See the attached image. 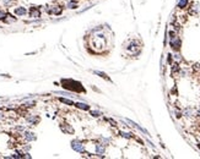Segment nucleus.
Masks as SVG:
<instances>
[{"label": "nucleus", "mask_w": 200, "mask_h": 159, "mask_svg": "<svg viewBox=\"0 0 200 159\" xmlns=\"http://www.w3.org/2000/svg\"><path fill=\"white\" fill-rule=\"evenodd\" d=\"M187 5H188V0H179V1H178V8L179 9L187 8Z\"/></svg>", "instance_id": "423d86ee"}, {"label": "nucleus", "mask_w": 200, "mask_h": 159, "mask_svg": "<svg viewBox=\"0 0 200 159\" xmlns=\"http://www.w3.org/2000/svg\"><path fill=\"white\" fill-rule=\"evenodd\" d=\"M96 152H97L98 155H103L105 154V152H106L105 146H103V144H97V146H96Z\"/></svg>", "instance_id": "7ed1b4c3"}, {"label": "nucleus", "mask_w": 200, "mask_h": 159, "mask_svg": "<svg viewBox=\"0 0 200 159\" xmlns=\"http://www.w3.org/2000/svg\"><path fill=\"white\" fill-rule=\"evenodd\" d=\"M3 1H4V4H5V5H9V4H11V3H12V0H3Z\"/></svg>", "instance_id": "a211bd4d"}, {"label": "nucleus", "mask_w": 200, "mask_h": 159, "mask_svg": "<svg viewBox=\"0 0 200 159\" xmlns=\"http://www.w3.org/2000/svg\"><path fill=\"white\" fill-rule=\"evenodd\" d=\"M101 112H92V116H100Z\"/></svg>", "instance_id": "f3484780"}, {"label": "nucleus", "mask_w": 200, "mask_h": 159, "mask_svg": "<svg viewBox=\"0 0 200 159\" xmlns=\"http://www.w3.org/2000/svg\"><path fill=\"white\" fill-rule=\"evenodd\" d=\"M26 12H27V10L25 8H16L15 9V13H16V15H19V16L26 15Z\"/></svg>", "instance_id": "39448f33"}, {"label": "nucleus", "mask_w": 200, "mask_h": 159, "mask_svg": "<svg viewBox=\"0 0 200 159\" xmlns=\"http://www.w3.org/2000/svg\"><path fill=\"white\" fill-rule=\"evenodd\" d=\"M93 73H96V75H98L100 77H102V78H106V80H108V81H111L109 80V77L106 75V73H103V72H101V71H93Z\"/></svg>", "instance_id": "6e6552de"}, {"label": "nucleus", "mask_w": 200, "mask_h": 159, "mask_svg": "<svg viewBox=\"0 0 200 159\" xmlns=\"http://www.w3.org/2000/svg\"><path fill=\"white\" fill-rule=\"evenodd\" d=\"M60 102L64 103V104H68V105H74L73 100H69V99H65V98H60Z\"/></svg>", "instance_id": "9b49d317"}, {"label": "nucleus", "mask_w": 200, "mask_h": 159, "mask_svg": "<svg viewBox=\"0 0 200 159\" xmlns=\"http://www.w3.org/2000/svg\"><path fill=\"white\" fill-rule=\"evenodd\" d=\"M51 12H53V13H56V15H59V13L61 12V9L59 8V6H54V8L51 10Z\"/></svg>", "instance_id": "9d476101"}, {"label": "nucleus", "mask_w": 200, "mask_h": 159, "mask_svg": "<svg viewBox=\"0 0 200 159\" xmlns=\"http://www.w3.org/2000/svg\"><path fill=\"white\" fill-rule=\"evenodd\" d=\"M74 105L76 108H79V109H82V110H88L90 109V105L86 104V103H75Z\"/></svg>", "instance_id": "20e7f679"}, {"label": "nucleus", "mask_w": 200, "mask_h": 159, "mask_svg": "<svg viewBox=\"0 0 200 159\" xmlns=\"http://www.w3.org/2000/svg\"><path fill=\"white\" fill-rule=\"evenodd\" d=\"M8 16V13L5 11H0V20H5V17Z\"/></svg>", "instance_id": "4468645a"}, {"label": "nucleus", "mask_w": 200, "mask_h": 159, "mask_svg": "<svg viewBox=\"0 0 200 159\" xmlns=\"http://www.w3.org/2000/svg\"><path fill=\"white\" fill-rule=\"evenodd\" d=\"M101 141L105 143V144H109V142H111V138H105V137H101Z\"/></svg>", "instance_id": "ddd939ff"}, {"label": "nucleus", "mask_w": 200, "mask_h": 159, "mask_svg": "<svg viewBox=\"0 0 200 159\" xmlns=\"http://www.w3.org/2000/svg\"><path fill=\"white\" fill-rule=\"evenodd\" d=\"M130 135H132V134H127V132H122V136H123V137H127V138H130V137H132V136H130Z\"/></svg>", "instance_id": "2eb2a0df"}, {"label": "nucleus", "mask_w": 200, "mask_h": 159, "mask_svg": "<svg viewBox=\"0 0 200 159\" xmlns=\"http://www.w3.org/2000/svg\"><path fill=\"white\" fill-rule=\"evenodd\" d=\"M25 137H26V140H28V141L36 140V136H34V134H31V132H26V134H25Z\"/></svg>", "instance_id": "0eeeda50"}, {"label": "nucleus", "mask_w": 200, "mask_h": 159, "mask_svg": "<svg viewBox=\"0 0 200 159\" xmlns=\"http://www.w3.org/2000/svg\"><path fill=\"white\" fill-rule=\"evenodd\" d=\"M68 8H69V9H75V8H76V3L70 1V3L68 4Z\"/></svg>", "instance_id": "f8f14e48"}, {"label": "nucleus", "mask_w": 200, "mask_h": 159, "mask_svg": "<svg viewBox=\"0 0 200 159\" xmlns=\"http://www.w3.org/2000/svg\"><path fill=\"white\" fill-rule=\"evenodd\" d=\"M193 114H194V110H193L191 108H187L184 110V115L185 116H191Z\"/></svg>", "instance_id": "1a4fd4ad"}, {"label": "nucleus", "mask_w": 200, "mask_h": 159, "mask_svg": "<svg viewBox=\"0 0 200 159\" xmlns=\"http://www.w3.org/2000/svg\"><path fill=\"white\" fill-rule=\"evenodd\" d=\"M71 148L74 149V151H76V152H85V148H84V144H82L81 142H79V141H73L71 142Z\"/></svg>", "instance_id": "f257e3e1"}, {"label": "nucleus", "mask_w": 200, "mask_h": 159, "mask_svg": "<svg viewBox=\"0 0 200 159\" xmlns=\"http://www.w3.org/2000/svg\"><path fill=\"white\" fill-rule=\"evenodd\" d=\"M198 147H199V148H200V143H199V144H198Z\"/></svg>", "instance_id": "6ab92c4d"}, {"label": "nucleus", "mask_w": 200, "mask_h": 159, "mask_svg": "<svg viewBox=\"0 0 200 159\" xmlns=\"http://www.w3.org/2000/svg\"><path fill=\"white\" fill-rule=\"evenodd\" d=\"M174 59H176L177 61H181V60H182V58H181V55H179V54H176V55H174Z\"/></svg>", "instance_id": "dca6fc26"}, {"label": "nucleus", "mask_w": 200, "mask_h": 159, "mask_svg": "<svg viewBox=\"0 0 200 159\" xmlns=\"http://www.w3.org/2000/svg\"><path fill=\"white\" fill-rule=\"evenodd\" d=\"M30 15H31V17H33V18H38V17L41 16V12H39L38 9L32 8V9H31V12H30Z\"/></svg>", "instance_id": "f03ea898"}]
</instances>
